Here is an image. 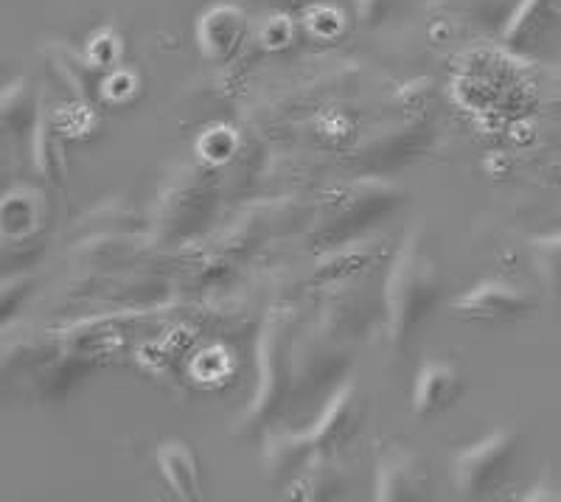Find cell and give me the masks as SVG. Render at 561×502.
Returning a JSON list of instances; mask_svg holds the SVG:
<instances>
[{"label": "cell", "instance_id": "obj_18", "mask_svg": "<svg viewBox=\"0 0 561 502\" xmlns=\"http://www.w3.org/2000/svg\"><path fill=\"white\" fill-rule=\"evenodd\" d=\"M138 88H140L138 73H135L133 68H127V65H122V68L104 73L102 84H99V95L110 104H127L138 95Z\"/></svg>", "mask_w": 561, "mask_h": 502}, {"label": "cell", "instance_id": "obj_7", "mask_svg": "<svg viewBox=\"0 0 561 502\" xmlns=\"http://www.w3.org/2000/svg\"><path fill=\"white\" fill-rule=\"evenodd\" d=\"M536 306L539 295L530 286L508 278H489L460 293L453 300V315L466 323L505 326L530 318Z\"/></svg>", "mask_w": 561, "mask_h": 502}, {"label": "cell", "instance_id": "obj_15", "mask_svg": "<svg viewBox=\"0 0 561 502\" xmlns=\"http://www.w3.org/2000/svg\"><path fill=\"white\" fill-rule=\"evenodd\" d=\"M528 255L542 293L550 300H561V230L530 239Z\"/></svg>", "mask_w": 561, "mask_h": 502}, {"label": "cell", "instance_id": "obj_16", "mask_svg": "<svg viewBox=\"0 0 561 502\" xmlns=\"http://www.w3.org/2000/svg\"><path fill=\"white\" fill-rule=\"evenodd\" d=\"M124 52H127V45H124V37L115 32L113 26H102L88 37V45H84V54L93 62V68L99 73H110V70L122 68L124 65Z\"/></svg>", "mask_w": 561, "mask_h": 502}, {"label": "cell", "instance_id": "obj_2", "mask_svg": "<svg viewBox=\"0 0 561 502\" xmlns=\"http://www.w3.org/2000/svg\"><path fill=\"white\" fill-rule=\"evenodd\" d=\"M365 393L345 381L329 396L325 408L320 410L318 421L293 435H275L267 441L264 449V466L267 477L275 483H289L304 466L314 464L320 458H337L351 441L357 438L365 424Z\"/></svg>", "mask_w": 561, "mask_h": 502}, {"label": "cell", "instance_id": "obj_10", "mask_svg": "<svg viewBox=\"0 0 561 502\" xmlns=\"http://www.w3.org/2000/svg\"><path fill=\"white\" fill-rule=\"evenodd\" d=\"M460 396H463L460 370L453 363H444V360H430L415 374L410 410H413L415 419H435V415H444L447 410H453Z\"/></svg>", "mask_w": 561, "mask_h": 502}, {"label": "cell", "instance_id": "obj_6", "mask_svg": "<svg viewBox=\"0 0 561 502\" xmlns=\"http://www.w3.org/2000/svg\"><path fill=\"white\" fill-rule=\"evenodd\" d=\"M519 458V433L500 426L469 444L453 458V486L458 500H489L508 483Z\"/></svg>", "mask_w": 561, "mask_h": 502}, {"label": "cell", "instance_id": "obj_3", "mask_svg": "<svg viewBox=\"0 0 561 502\" xmlns=\"http://www.w3.org/2000/svg\"><path fill=\"white\" fill-rule=\"evenodd\" d=\"M404 199V191L382 178L354 180L332 199H325L318 223L309 230V244L318 250L343 248L374 228L379 219L390 217Z\"/></svg>", "mask_w": 561, "mask_h": 502}, {"label": "cell", "instance_id": "obj_9", "mask_svg": "<svg viewBox=\"0 0 561 502\" xmlns=\"http://www.w3.org/2000/svg\"><path fill=\"white\" fill-rule=\"evenodd\" d=\"M250 37L248 14L237 3H214L197 18L194 39L208 62L228 65L242 54Z\"/></svg>", "mask_w": 561, "mask_h": 502}, {"label": "cell", "instance_id": "obj_13", "mask_svg": "<svg viewBox=\"0 0 561 502\" xmlns=\"http://www.w3.org/2000/svg\"><path fill=\"white\" fill-rule=\"evenodd\" d=\"M343 491L345 477L340 466H334V458H320L304 466L287 483V497H300V500H334L343 497Z\"/></svg>", "mask_w": 561, "mask_h": 502}, {"label": "cell", "instance_id": "obj_20", "mask_svg": "<svg viewBox=\"0 0 561 502\" xmlns=\"http://www.w3.org/2000/svg\"><path fill=\"white\" fill-rule=\"evenodd\" d=\"M293 39H295V23L293 18H287V14H275V18H270L267 23L259 28V43H262L264 48H270V52L287 48Z\"/></svg>", "mask_w": 561, "mask_h": 502}, {"label": "cell", "instance_id": "obj_4", "mask_svg": "<svg viewBox=\"0 0 561 502\" xmlns=\"http://www.w3.org/2000/svg\"><path fill=\"white\" fill-rule=\"evenodd\" d=\"M217 205V180L214 169L199 163L180 166L178 172L160 189L154 205V230L167 244L192 239L210 219Z\"/></svg>", "mask_w": 561, "mask_h": 502}, {"label": "cell", "instance_id": "obj_5", "mask_svg": "<svg viewBox=\"0 0 561 502\" xmlns=\"http://www.w3.org/2000/svg\"><path fill=\"white\" fill-rule=\"evenodd\" d=\"M293 320L287 315L275 312L267 320L259 343V390L253 396V404L244 410L237 421V435H255L278 415L287 399L289 379H293Z\"/></svg>", "mask_w": 561, "mask_h": 502}, {"label": "cell", "instance_id": "obj_1", "mask_svg": "<svg viewBox=\"0 0 561 502\" xmlns=\"http://www.w3.org/2000/svg\"><path fill=\"white\" fill-rule=\"evenodd\" d=\"M444 289H447V275L440 270L427 236L421 230H410L390 259L382 286L385 340L390 354H408L419 331L438 309Z\"/></svg>", "mask_w": 561, "mask_h": 502}, {"label": "cell", "instance_id": "obj_19", "mask_svg": "<svg viewBox=\"0 0 561 502\" xmlns=\"http://www.w3.org/2000/svg\"><path fill=\"white\" fill-rule=\"evenodd\" d=\"M304 26L309 28V34H312V37L332 39L343 32L345 20H343V12H340L337 7H332V3H318V7H312L307 12V18H304Z\"/></svg>", "mask_w": 561, "mask_h": 502}, {"label": "cell", "instance_id": "obj_11", "mask_svg": "<svg viewBox=\"0 0 561 502\" xmlns=\"http://www.w3.org/2000/svg\"><path fill=\"white\" fill-rule=\"evenodd\" d=\"M160 477L174 500L197 502L203 497V469H199V455L188 441L169 438L154 452Z\"/></svg>", "mask_w": 561, "mask_h": 502}, {"label": "cell", "instance_id": "obj_12", "mask_svg": "<svg viewBox=\"0 0 561 502\" xmlns=\"http://www.w3.org/2000/svg\"><path fill=\"white\" fill-rule=\"evenodd\" d=\"M43 54L48 57V62L54 65L59 79H62V82L73 90V95H79V99H90V93L99 90V84H102V79H99L102 73L93 68L88 54L70 48L68 43L51 39V43L43 45Z\"/></svg>", "mask_w": 561, "mask_h": 502}, {"label": "cell", "instance_id": "obj_14", "mask_svg": "<svg viewBox=\"0 0 561 502\" xmlns=\"http://www.w3.org/2000/svg\"><path fill=\"white\" fill-rule=\"evenodd\" d=\"M0 118H3V129H7L9 138H23V135L34 133V127L39 122V113L37 95H34L28 79H14V82L7 84Z\"/></svg>", "mask_w": 561, "mask_h": 502}, {"label": "cell", "instance_id": "obj_21", "mask_svg": "<svg viewBox=\"0 0 561 502\" xmlns=\"http://www.w3.org/2000/svg\"><path fill=\"white\" fill-rule=\"evenodd\" d=\"M396 7H399V0H354V14H357L359 26L379 28L382 23H388Z\"/></svg>", "mask_w": 561, "mask_h": 502}, {"label": "cell", "instance_id": "obj_17", "mask_svg": "<svg viewBox=\"0 0 561 502\" xmlns=\"http://www.w3.org/2000/svg\"><path fill=\"white\" fill-rule=\"evenodd\" d=\"M237 149H239V138L230 127H210L205 129L197 140L199 160H203L205 166H210V169H217V166H222L225 160L233 158Z\"/></svg>", "mask_w": 561, "mask_h": 502}, {"label": "cell", "instance_id": "obj_8", "mask_svg": "<svg viewBox=\"0 0 561 502\" xmlns=\"http://www.w3.org/2000/svg\"><path fill=\"white\" fill-rule=\"evenodd\" d=\"M433 489L430 460L413 446H385L377 455L374 497L379 502H424Z\"/></svg>", "mask_w": 561, "mask_h": 502}]
</instances>
